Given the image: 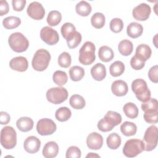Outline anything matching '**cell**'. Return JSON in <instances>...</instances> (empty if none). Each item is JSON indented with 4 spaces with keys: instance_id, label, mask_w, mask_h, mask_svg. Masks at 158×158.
I'll return each instance as SVG.
<instances>
[{
    "instance_id": "obj_1",
    "label": "cell",
    "mask_w": 158,
    "mask_h": 158,
    "mask_svg": "<svg viewBox=\"0 0 158 158\" xmlns=\"http://www.w3.org/2000/svg\"><path fill=\"white\" fill-rule=\"evenodd\" d=\"M51 60V54L44 49H40L36 51L31 61L34 70L42 72L47 69Z\"/></svg>"
},
{
    "instance_id": "obj_2",
    "label": "cell",
    "mask_w": 158,
    "mask_h": 158,
    "mask_svg": "<svg viewBox=\"0 0 158 158\" xmlns=\"http://www.w3.org/2000/svg\"><path fill=\"white\" fill-rule=\"evenodd\" d=\"M96 47L91 41H86L81 47L79 52V62L85 65H88L94 62L96 59Z\"/></svg>"
},
{
    "instance_id": "obj_3",
    "label": "cell",
    "mask_w": 158,
    "mask_h": 158,
    "mask_svg": "<svg viewBox=\"0 0 158 158\" xmlns=\"http://www.w3.org/2000/svg\"><path fill=\"white\" fill-rule=\"evenodd\" d=\"M8 43L11 49L16 52H24L29 46L28 40L20 32L12 33L8 38Z\"/></svg>"
},
{
    "instance_id": "obj_4",
    "label": "cell",
    "mask_w": 158,
    "mask_h": 158,
    "mask_svg": "<svg viewBox=\"0 0 158 158\" xmlns=\"http://www.w3.org/2000/svg\"><path fill=\"white\" fill-rule=\"evenodd\" d=\"M131 89L139 101L146 102L151 98V91L143 79L138 78L133 80L131 83Z\"/></svg>"
},
{
    "instance_id": "obj_5",
    "label": "cell",
    "mask_w": 158,
    "mask_h": 158,
    "mask_svg": "<svg viewBox=\"0 0 158 158\" xmlns=\"http://www.w3.org/2000/svg\"><path fill=\"white\" fill-rule=\"evenodd\" d=\"M1 144L6 149H11L17 144V133L14 128L6 126L1 131Z\"/></svg>"
},
{
    "instance_id": "obj_6",
    "label": "cell",
    "mask_w": 158,
    "mask_h": 158,
    "mask_svg": "<svg viewBox=\"0 0 158 158\" xmlns=\"http://www.w3.org/2000/svg\"><path fill=\"white\" fill-rule=\"evenodd\" d=\"M144 149V145L142 140L139 139H130L126 141L123 148V154L127 157H134L141 153Z\"/></svg>"
},
{
    "instance_id": "obj_7",
    "label": "cell",
    "mask_w": 158,
    "mask_h": 158,
    "mask_svg": "<svg viewBox=\"0 0 158 158\" xmlns=\"http://www.w3.org/2000/svg\"><path fill=\"white\" fill-rule=\"evenodd\" d=\"M158 130L155 125L148 127L144 135L143 142L144 145V151H151L154 149L157 145Z\"/></svg>"
},
{
    "instance_id": "obj_8",
    "label": "cell",
    "mask_w": 158,
    "mask_h": 158,
    "mask_svg": "<svg viewBox=\"0 0 158 158\" xmlns=\"http://www.w3.org/2000/svg\"><path fill=\"white\" fill-rule=\"evenodd\" d=\"M68 91L64 87H54L49 89L46 94L47 100L54 104L64 102L68 98Z\"/></svg>"
},
{
    "instance_id": "obj_9",
    "label": "cell",
    "mask_w": 158,
    "mask_h": 158,
    "mask_svg": "<svg viewBox=\"0 0 158 158\" xmlns=\"http://www.w3.org/2000/svg\"><path fill=\"white\" fill-rule=\"evenodd\" d=\"M57 129L54 122L48 118H43L39 120L36 124L37 132L42 136H47L53 134Z\"/></svg>"
},
{
    "instance_id": "obj_10",
    "label": "cell",
    "mask_w": 158,
    "mask_h": 158,
    "mask_svg": "<svg viewBox=\"0 0 158 158\" xmlns=\"http://www.w3.org/2000/svg\"><path fill=\"white\" fill-rule=\"evenodd\" d=\"M40 37L42 41L51 46L56 44L59 40L57 31L48 26L42 28L40 31Z\"/></svg>"
},
{
    "instance_id": "obj_11",
    "label": "cell",
    "mask_w": 158,
    "mask_h": 158,
    "mask_svg": "<svg viewBox=\"0 0 158 158\" xmlns=\"http://www.w3.org/2000/svg\"><path fill=\"white\" fill-rule=\"evenodd\" d=\"M27 12L31 18L38 20L43 19L44 17L45 10L41 3L34 1L28 5Z\"/></svg>"
},
{
    "instance_id": "obj_12",
    "label": "cell",
    "mask_w": 158,
    "mask_h": 158,
    "mask_svg": "<svg viewBox=\"0 0 158 158\" xmlns=\"http://www.w3.org/2000/svg\"><path fill=\"white\" fill-rule=\"evenodd\" d=\"M151 12V9L148 4L141 3L133 9L132 15L136 20L144 21L149 17Z\"/></svg>"
},
{
    "instance_id": "obj_13",
    "label": "cell",
    "mask_w": 158,
    "mask_h": 158,
    "mask_svg": "<svg viewBox=\"0 0 158 158\" xmlns=\"http://www.w3.org/2000/svg\"><path fill=\"white\" fill-rule=\"evenodd\" d=\"M86 144L89 149L98 150L103 144V138L97 132H93L88 135L86 138Z\"/></svg>"
},
{
    "instance_id": "obj_14",
    "label": "cell",
    "mask_w": 158,
    "mask_h": 158,
    "mask_svg": "<svg viewBox=\"0 0 158 158\" xmlns=\"http://www.w3.org/2000/svg\"><path fill=\"white\" fill-rule=\"evenodd\" d=\"M41 141L35 136H30L26 138L23 143V148L26 152L30 154L36 153L40 148Z\"/></svg>"
},
{
    "instance_id": "obj_15",
    "label": "cell",
    "mask_w": 158,
    "mask_h": 158,
    "mask_svg": "<svg viewBox=\"0 0 158 158\" xmlns=\"http://www.w3.org/2000/svg\"><path fill=\"white\" fill-rule=\"evenodd\" d=\"M9 67L11 69L20 72H25L28 67L27 59L23 56H18L12 58L9 62Z\"/></svg>"
},
{
    "instance_id": "obj_16",
    "label": "cell",
    "mask_w": 158,
    "mask_h": 158,
    "mask_svg": "<svg viewBox=\"0 0 158 158\" xmlns=\"http://www.w3.org/2000/svg\"><path fill=\"white\" fill-rule=\"evenodd\" d=\"M111 91L112 93L117 96H123L128 93V85L123 80H115L111 85Z\"/></svg>"
},
{
    "instance_id": "obj_17",
    "label": "cell",
    "mask_w": 158,
    "mask_h": 158,
    "mask_svg": "<svg viewBox=\"0 0 158 158\" xmlns=\"http://www.w3.org/2000/svg\"><path fill=\"white\" fill-rule=\"evenodd\" d=\"M152 50L151 48L146 44H141L136 47L135 56L143 62L148 60L151 56Z\"/></svg>"
},
{
    "instance_id": "obj_18",
    "label": "cell",
    "mask_w": 158,
    "mask_h": 158,
    "mask_svg": "<svg viewBox=\"0 0 158 158\" xmlns=\"http://www.w3.org/2000/svg\"><path fill=\"white\" fill-rule=\"evenodd\" d=\"M59 152V146L54 141H49L44 146L42 153L46 158H53L57 156Z\"/></svg>"
},
{
    "instance_id": "obj_19",
    "label": "cell",
    "mask_w": 158,
    "mask_h": 158,
    "mask_svg": "<svg viewBox=\"0 0 158 158\" xmlns=\"http://www.w3.org/2000/svg\"><path fill=\"white\" fill-rule=\"evenodd\" d=\"M91 74L94 80L102 81L106 76V69L104 64L97 63L91 69Z\"/></svg>"
},
{
    "instance_id": "obj_20",
    "label": "cell",
    "mask_w": 158,
    "mask_h": 158,
    "mask_svg": "<svg viewBox=\"0 0 158 158\" xmlns=\"http://www.w3.org/2000/svg\"><path fill=\"white\" fill-rule=\"evenodd\" d=\"M33 120L28 117H22L19 118L16 122L17 128L22 132L30 131L33 127Z\"/></svg>"
},
{
    "instance_id": "obj_21",
    "label": "cell",
    "mask_w": 158,
    "mask_h": 158,
    "mask_svg": "<svg viewBox=\"0 0 158 158\" xmlns=\"http://www.w3.org/2000/svg\"><path fill=\"white\" fill-rule=\"evenodd\" d=\"M143 31V26L137 22H133L130 23L127 28V33L128 36L132 38H137L139 37Z\"/></svg>"
},
{
    "instance_id": "obj_22",
    "label": "cell",
    "mask_w": 158,
    "mask_h": 158,
    "mask_svg": "<svg viewBox=\"0 0 158 158\" xmlns=\"http://www.w3.org/2000/svg\"><path fill=\"white\" fill-rule=\"evenodd\" d=\"M98 56L101 61L108 62L113 59L114 53L110 47L107 46H102L99 49Z\"/></svg>"
},
{
    "instance_id": "obj_23",
    "label": "cell",
    "mask_w": 158,
    "mask_h": 158,
    "mask_svg": "<svg viewBox=\"0 0 158 158\" xmlns=\"http://www.w3.org/2000/svg\"><path fill=\"white\" fill-rule=\"evenodd\" d=\"M118 49L119 52L124 56L130 55L133 49V44L128 40H123L118 44Z\"/></svg>"
},
{
    "instance_id": "obj_24",
    "label": "cell",
    "mask_w": 158,
    "mask_h": 158,
    "mask_svg": "<svg viewBox=\"0 0 158 158\" xmlns=\"http://www.w3.org/2000/svg\"><path fill=\"white\" fill-rule=\"evenodd\" d=\"M104 119L114 127L121 123L122 116L117 112L109 110L106 114L105 116L104 117Z\"/></svg>"
},
{
    "instance_id": "obj_25",
    "label": "cell",
    "mask_w": 158,
    "mask_h": 158,
    "mask_svg": "<svg viewBox=\"0 0 158 158\" xmlns=\"http://www.w3.org/2000/svg\"><path fill=\"white\" fill-rule=\"evenodd\" d=\"M120 131L126 136H133L136 133L137 127L134 123L126 121L120 125Z\"/></svg>"
},
{
    "instance_id": "obj_26",
    "label": "cell",
    "mask_w": 158,
    "mask_h": 158,
    "mask_svg": "<svg viewBox=\"0 0 158 158\" xmlns=\"http://www.w3.org/2000/svg\"><path fill=\"white\" fill-rule=\"evenodd\" d=\"M76 12L83 17H86L91 12L92 8L88 2L85 1H81L78 2L75 7Z\"/></svg>"
},
{
    "instance_id": "obj_27",
    "label": "cell",
    "mask_w": 158,
    "mask_h": 158,
    "mask_svg": "<svg viewBox=\"0 0 158 158\" xmlns=\"http://www.w3.org/2000/svg\"><path fill=\"white\" fill-rule=\"evenodd\" d=\"M67 41V46L70 49L77 48L81 43L82 40L81 35L77 31L73 32L65 39Z\"/></svg>"
},
{
    "instance_id": "obj_28",
    "label": "cell",
    "mask_w": 158,
    "mask_h": 158,
    "mask_svg": "<svg viewBox=\"0 0 158 158\" xmlns=\"http://www.w3.org/2000/svg\"><path fill=\"white\" fill-rule=\"evenodd\" d=\"M123 110L125 115L129 118H135L138 115V108L133 102L126 103L123 107Z\"/></svg>"
},
{
    "instance_id": "obj_29",
    "label": "cell",
    "mask_w": 158,
    "mask_h": 158,
    "mask_svg": "<svg viewBox=\"0 0 158 158\" xmlns=\"http://www.w3.org/2000/svg\"><path fill=\"white\" fill-rule=\"evenodd\" d=\"M70 79L73 81L81 80L85 75V70L80 66L75 65L72 67L69 71Z\"/></svg>"
},
{
    "instance_id": "obj_30",
    "label": "cell",
    "mask_w": 158,
    "mask_h": 158,
    "mask_svg": "<svg viewBox=\"0 0 158 158\" xmlns=\"http://www.w3.org/2000/svg\"><path fill=\"white\" fill-rule=\"evenodd\" d=\"M125 71V65L120 60L113 62L109 67L110 74L114 77L120 76Z\"/></svg>"
},
{
    "instance_id": "obj_31",
    "label": "cell",
    "mask_w": 158,
    "mask_h": 158,
    "mask_svg": "<svg viewBox=\"0 0 158 158\" xmlns=\"http://www.w3.org/2000/svg\"><path fill=\"white\" fill-rule=\"evenodd\" d=\"M72 112L67 107H61L56 110L55 113L56 118L59 122L67 121L71 117Z\"/></svg>"
},
{
    "instance_id": "obj_32",
    "label": "cell",
    "mask_w": 158,
    "mask_h": 158,
    "mask_svg": "<svg viewBox=\"0 0 158 158\" xmlns=\"http://www.w3.org/2000/svg\"><path fill=\"white\" fill-rule=\"evenodd\" d=\"M106 143L109 148L111 149H117L121 144V138L117 133H112L107 136Z\"/></svg>"
},
{
    "instance_id": "obj_33",
    "label": "cell",
    "mask_w": 158,
    "mask_h": 158,
    "mask_svg": "<svg viewBox=\"0 0 158 158\" xmlns=\"http://www.w3.org/2000/svg\"><path fill=\"white\" fill-rule=\"evenodd\" d=\"M69 103L71 107L75 109H82L86 104L85 99L79 94L72 95L70 98Z\"/></svg>"
},
{
    "instance_id": "obj_34",
    "label": "cell",
    "mask_w": 158,
    "mask_h": 158,
    "mask_svg": "<svg viewBox=\"0 0 158 158\" xmlns=\"http://www.w3.org/2000/svg\"><path fill=\"white\" fill-rule=\"evenodd\" d=\"M106 18L103 14L101 12H96L91 18V23L95 28L100 29L105 25Z\"/></svg>"
},
{
    "instance_id": "obj_35",
    "label": "cell",
    "mask_w": 158,
    "mask_h": 158,
    "mask_svg": "<svg viewBox=\"0 0 158 158\" xmlns=\"http://www.w3.org/2000/svg\"><path fill=\"white\" fill-rule=\"evenodd\" d=\"M21 23L20 18L15 16H10L3 19L2 25L6 29H14L17 28Z\"/></svg>"
},
{
    "instance_id": "obj_36",
    "label": "cell",
    "mask_w": 158,
    "mask_h": 158,
    "mask_svg": "<svg viewBox=\"0 0 158 158\" xmlns=\"http://www.w3.org/2000/svg\"><path fill=\"white\" fill-rule=\"evenodd\" d=\"M61 13L58 10H52L49 12L46 20L50 26L54 27L57 25L61 22Z\"/></svg>"
},
{
    "instance_id": "obj_37",
    "label": "cell",
    "mask_w": 158,
    "mask_h": 158,
    "mask_svg": "<svg viewBox=\"0 0 158 158\" xmlns=\"http://www.w3.org/2000/svg\"><path fill=\"white\" fill-rule=\"evenodd\" d=\"M53 81L59 86H62L66 84L68 80L67 73L62 70H57L53 73Z\"/></svg>"
},
{
    "instance_id": "obj_38",
    "label": "cell",
    "mask_w": 158,
    "mask_h": 158,
    "mask_svg": "<svg viewBox=\"0 0 158 158\" xmlns=\"http://www.w3.org/2000/svg\"><path fill=\"white\" fill-rule=\"evenodd\" d=\"M141 109L144 112L157 111L158 102L155 98H150L146 102H143L141 104Z\"/></svg>"
},
{
    "instance_id": "obj_39",
    "label": "cell",
    "mask_w": 158,
    "mask_h": 158,
    "mask_svg": "<svg viewBox=\"0 0 158 158\" xmlns=\"http://www.w3.org/2000/svg\"><path fill=\"white\" fill-rule=\"evenodd\" d=\"M72 62L71 56L67 52H62L58 57V64L63 68H68Z\"/></svg>"
},
{
    "instance_id": "obj_40",
    "label": "cell",
    "mask_w": 158,
    "mask_h": 158,
    "mask_svg": "<svg viewBox=\"0 0 158 158\" xmlns=\"http://www.w3.org/2000/svg\"><path fill=\"white\" fill-rule=\"evenodd\" d=\"M110 29L115 33L120 32L123 28V22L121 19L114 18L110 22Z\"/></svg>"
},
{
    "instance_id": "obj_41",
    "label": "cell",
    "mask_w": 158,
    "mask_h": 158,
    "mask_svg": "<svg viewBox=\"0 0 158 158\" xmlns=\"http://www.w3.org/2000/svg\"><path fill=\"white\" fill-rule=\"evenodd\" d=\"M76 31L75 27L73 24L70 22H66L62 25L60 28V32L61 34L65 39L67 38V36H69L70 34H72L73 32Z\"/></svg>"
},
{
    "instance_id": "obj_42",
    "label": "cell",
    "mask_w": 158,
    "mask_h": 158,
    "mask_svg": "<svg viewBox=\"0 0 158 158\" xmlns=\"http://www.w3.org/2000/svg\"><path fill=\"white\" fill-rule=\"evenodd\" d=\"M143 117L144 120L148 123H157L158 122V110L144 112Z\"/></svg>"
},
{
    "instance_id": "obj_43",
    "label": "cell",
    "mask_w": 158,
    "mask_h": 158,
    "mask_svg": "<svg viewBox=\"0 0 158 158\" xmlns=\"http://www.w3.org/2000/svg\"><path fill=\"white\" fill-rule=\"evenodd\" d=\"M81 156V152L80 149L75 146H72L69 147L67 151L65 157L66 158H80Z\"/></svg>"
},
{
    "instance_id": "obj_44",
    "label": "cell",
    "mask_w": 158,
    "mask_h": 158,
    "mask_svg": "<svg viewBox=\"0 0 158 158\" xmlns=\"http://www.w3.org/2000/svg\"><path fill=\"white\" fill-rule=\"evenodd\" d=\"M130 65L132 69L136 70H139L142 69L145 65V62L137 58L135 56H133L130 60Z\"/></svg>"
},
{
    "instance_id": "obj_45",
    "label": "cell",
    "mask_w": 158,
    "mask_h": 158,
    "mask_svg": "<svg viewBox=\"0 0 158 158\" xmlns=\"http://www.w3.org/2000/svg\"><path fill=\"white\" fill-rule=\"evenodd\" d=\"M148 77L149 80L154 83L158 82V66L157 65L152 67L148 72Z\"/></svg>"
},
{
    "instance_id": "obj_46",
    "label": "cell",
    "mask_w": 158,
    "mask_h": 158,
    "mask_svg": "<svg viewBox=\"0 0 158 158\" xmlns=\"http://www.w3.org/2000/svg\"><path fill=\"white\" fill-rule=\"evenodd\" d=\"M97 126L98 129L102 132L110 131L114 128V127L110 125L109 123H107L104 118L101 119L98 122Z\"/></svg>"
},
{
    "instance_id": "obj_47",
    "label": "cell",
    "mask_w": 158,
    "mask_h": 158,
    "mask_svg": "<svg viewBox=\"0 0 158 158\" xmlns=\"http://www.w3.org/2000/svg\"><path fill=\"white\" fill-rule=\"evenodd\" d=\"M25 0H12V4L13 9L15 11H22L25 6Z\"/></svg>"
},
{
    "instance_id": "obj_48",
    "label": "cell",
    "mask_w": 158,
    "mask_h": 158,
    "mask_svg": "<svg viewBox=\"0 0 158 158\" xmlns=\"http://www.w3.org/2000/svg\"><path fill=\"white\" fill-rule=\"evenodd\" d=\"M9 10V4L6 1H1L0 2V15L2 16L8 13Z\"/></svg>"
},
{
    "instance_id": "obj_49",
    "label": "cell",
    "mask_w": 158,
    "mask_h": 158,
    "mask_svg": "<svg viewBox=\"0 0 158 158\" xmlns=\"http://www.w3.org/2000/svg\"><path fill=\"white\" fill-rule=\"evenodd\" d=\"M1 115V125H6L7 124L10 120V115L4 111H1L0 112Z\"/></svg>"
},
{
    "instance_id": "obj_50",
    "label": "cell",
    "mask_w": 158,
    "mask_h": 158,
    "mask_svg": "<svg viewBox=\"0 0 158 158\" xmlns=\"http://www.w3.org/2000/svg\"><path fill=\"white\" fill-rule=\"evenodd\" d=\"M86 157H100V156L97 154H94L93 152H90L86 155Z\"/></svg>"
}]
</instances>
